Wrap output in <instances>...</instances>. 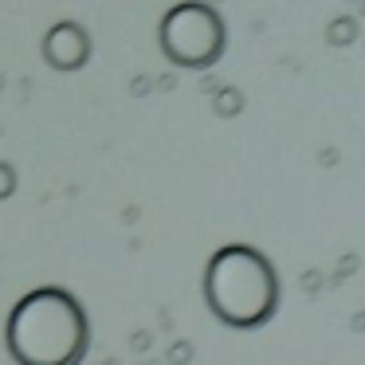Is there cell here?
<instances>
[{"label": "cell", "mask_w": 365, "mask_h": 365, "mask_svg": "<svg viewBox=\"0 0 365 365\" xmlns=\"http://www.w3.org/2000/svg\"><path fill=\"white\" fill-rule=\"evenodd\" d=\"M4 346L16 365H83L91 326L79 299L63 287H36L12 307Z\"/></svg>", "instance_id": "6da1fadb"}, {"label": "cell", "mask_w": 365, "mask_h": 365, "mask_svg": "<svg viewBox=\"0 0 365 365\" xmlns=\"http://www.w3.org/2000/svg\"><path fill=\"white\" fill-rule=\"evenodd\" d=\"M205 299L208 310L224 326L255 330L279 307V279L271 271L267 255L247 244H232L208 259L205 271Z\"/></svg>", "instance_id": "7a4b0ae2"}, {"label": "cell", "mask_w": 365, "mask_h": 365, "mask_svg": "<svg viewBox=\"0 0 365 365\" xmlns=\"http://www.w3.org/2000/svg\"><path fill=\"white\" fill-rule=\"evenodd\" d=\"M224 24L208 4H177L161 20V48L177 67H212L224 51Z\"/></svg>", "instance_id": "3957f363"}, {"label": "cell", "mask_w": 365, "mask_h": 365, "mask_svg": "<svg viewBox=\"0 0 365 365\" xmlns=\"http://www.w3.org/2000/svg\"><path fill=\"white\" fill-rule=\"evenodd\" d=\"M43 56H48L51 67L59 71H75V67L87 63L91 56V43H87V32L79 24H56L43 40Z\"/></svg>", "instance_id": "277c9868"}, {"label": "cell", "mask_w": 365, "mask_h": 365, "mask_svg": "<svg viewBox=\"0 0 365 365\" xmlns=\"http://www.w3.org/2000/svg\"><path fill=\"white\" fill-rule=\"evenodd\" d=\"M354 36H357V20H349V16H338L330 28H326V40H330L334 48H346Z\"/></svg>", "instance_id": "5b68a950"}, {"label": "cell", "mask_w": 365, "mask_h": 365, "mask_svg": "<svg viewBox=\"0 0 365 365\" xmlns=\"http://www.w3.org/2000/svg\"><path fill=\"white\" fill-rule=\"evenodd\" d=\"M244 110V95H240V91H220V95H216V114H220V118H232V114H240Z\"/></svg>", "instance_id": "8992f818"}, {"label": "cell", "mask_w": 365, "mask_h": 365, "mask_svg": "<svg viewBox=\"0 0 365 365\" xmlns=\"http://www.w3.org/2000/svg\"><path fill=\"white\" fill-rule=\"evenodd\" d=\"M165 361L169 365H189L192 361V341H173L169 354H165Z\"/></svg>", "instance_id": "52a82bcc"}, {"label": "cell", "mask_w": 365, "mask_h": 365, "mask_svg": "<svg viewBox=\"0 0 365 365\" xmlns=\"http://www.w3.org/2000/svg\"><path fill=\"white\" fill-rule=\"evenodd\" d=\"M16 192V169L9 161H0V200H9Z\"/></svg>", "instance_id": "ba28073f"}, {"label": "cell", "mask_w": 365, "mask_h": 365, "mask_svg": "<svg viewBox=\"0 0 365 365\" xmlns=\"http://www.w3.org/2000/svg\"><path fill=\"white\" fill-rule=\"evenodd\" d=\"M130 349H134V354H145V349H150V330H134V334H130Z\"/></svg>", "instance_id": "9c48e42d"}, {"label": "cell", "mask_w": 365, "mask_h": 365, "mask_svg": "<svg viewBox=\"0 0 365 365\" xmlns=\"http://www.w3.org/2000/svg\"><path fill=\"white\" fill-rule=\"evenodd\" d=\"M106 365H118V361H106Z\"/></svg>", "instance_id": "30bf717a"}]
</instances>
